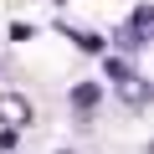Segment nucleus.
Returning a JSON list of instances; mask_svg holds the SVG:
<instances>
[{"mask_svg": "<svg viewBox=\"0 0 154 154\" xmlns=\"http://www.w3.org/2000/svg\"><path fill=\"white\" fill-rule=\"evenodd\" d=\"M103 72H108V82H118V77H128L134 67H128L123 57H108V62H103Z\"/></svg>", "mask_w": 154, "mask_h": 154, "instance_id": "39448f33", "label": "nucleus"}, {"mask_svg": "<svg viewBox=\"0 0 154 154\" xmlns=\"http://www.w3.org/2000/svg\"><path fill=\"white\" fill-rule=\"evenodd\" d=\"M0 123H5L11 134L16 128H31V103L21 93H0Z\"/></svg>", "mask_w": 154, "mask_h": 154, "instance_id": "f257e3e1", "label": "nucleus"}, {"mask_svg": "<svg viewBox=\"0 0 154 154\" xmlns=\"http://www.w3.org/2000/svg\"><path fill=\"white\" fill-rule=\"evenodd\" d=\"M57 154H72V149H57Z\"/></svg>", "mask_w": 154, "mask_h": 154, "instance_id": "0eeeda50", "label": "nucleus"}, {"mask_svg": "<svg viewBox=\"0 0 154 154\" xmlns=\"http://www.w3.org/2000/svg\"><path fill=\"white\" fill-rule=\"evenodd\" d=\"M62 31H67L77 46H82V51H103V36H98V31H72V26H62Z\"/></svg>", "mask_w": 154, "mask_h": 154, "instance_id": "20e7f679", "label": "nucleus"}, {"mask_svg": "<svg viewBox=\"0 0 154 154\" xmlns=\"http://www.w3.org/2000/svg\"><path fill=\"white\" fill-rule=\"evenodd\" d=\"M149 21H154V11H149V5H139V11H134V21L118 31V46H123V51H139V46H144V36H149Z\"/></svg>", "mask_w": 154, "mask_h": 154, "instance_id": "f03ea898", "label": "nucleus"}, {"mask_svg": "<svg viewBox=\"0 0 154 154\" xmlns=\"http://www.w3.org/2000/svg\"><path fill=\"white\" fill-rule=\"evenodd\" d=\"M72 98H77V103H82V108H93V103H98V88H77Z\"/></svg>", "mask_w": 154, "mask_h": 154, "instance_id": "423d86ee", "label": "nucleus"}, {"mask_svg": "<svg viewBox=\"0 0 154 154\" xmlns=\"http://www.w3.org/2000/svg\"><path fill=\"white\" fill-rule=\"evenodd\" d=\"M113 88H118V98H123L128 108H144V103H149V77H139V72H128V77H118Z\"/></svg>", "mask_w": 154, "mask_h": 154, "instance_id": "7ed1b4c3", "label": "nucleus"}]
</instances>
